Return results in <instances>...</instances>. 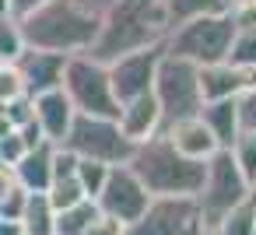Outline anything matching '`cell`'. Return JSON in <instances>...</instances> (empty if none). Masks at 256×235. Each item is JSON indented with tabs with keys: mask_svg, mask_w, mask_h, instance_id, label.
Returning a JSON list of instances; mask_svg holds the SVG:
<instances>
[{
	"mask_svg": "<svg viewBox=\"0 0 256 235\" xmlns=\"http://www.w3.org/2000/svg\"><path fill=\"white\" fill-rule=\"evenodd\" d=\"M95 204H98L102 214L116 218L120 224H130L144 214V207L151 204V193L144 190V182L134 176L130 165H112L102 193L95 196Z\"/></svg>",
	"mask_w": 256,
	"mask_h": 235,
	"instance_id": "obj_10",
	"label": "cell"
},
{
	"mask_svg": "<svg viewBox=\"0 0 256 235\" xmlns=\"http://www.w3.org/2000/svg\"><path fill=\"white\" fill-rule=\"evenodd\" d=\"M22 235H53L56 224V207L50 204L46 193H28L25 210H22Z\"/></svg>",
	"mask_w": 256,
	"mask_h": 235,
	"instance_id": "obj_19",
	"label": "cell"
},
{
	"mask_svg": "<svg viewBox=\"0 0 256 235\" xmlns=\"http://www.w3.org/2000/svg\"><path fill=\"white\" fill-rule=\"evenodd\" d=\"M25 50V36H22V25L14 14H0V60H18Z\"/></svg>",
	"mask_w": 256,
	"mask_h": 235,
	"instance_id": "obj_26",
	"label": "cell"
},
{
	"mask_svg": "<svg viewBox=\"0 0 256 235\" xmlns=\"http://www.w3.org/2000/svg\"><path fill=\"white\" fill-rule=\"evenodd\" d=\"M196 116L207 123V130L214 134L218 148L228 151V148L235 144V137H238V106H235V98H214V102H204Z\"/></svg>",
	"mask_w": 256,
	"mask_h": 235,
	"instance_id": "obj_18",
	"label": "cell"
},
{
	"mask_svg": "<svg viewBox=\"0 0 256 235\" xmlns=\"http://www.w3.org/2000/svg\"><path fill=\"white\" fill-rule=\"evenodd\" d=\"M46 196H50V204H53L56 210L74 207V204H81V200H92V196L81 190L78 176H60V179H53V182H50V190H46Z\"/></svg>",
	"mask_w": 256,
	"mask_h": 235,
	"instance_id": "obj_24",
	"label": "cell"
},
{
	"mask_svg": "<svg viewBox=\"0 0 256 235\" xmlns=\"http://www.w3.org/2000/svg\"><path fill=\"white\" fill-rule=\"evenodd\" d=\"M0 64H4V60H0Z\"/></svg>",
	"mask_w": 256,
	"mask_h": 235,
	"instance_id": "obj_41",
	"label": "cell"
},
{
	"mask_svg": "<svg viewBox=\"0 0 256 235\" xmlns=\"http://www.w3.org/2000/svg\"><path fill=\"white\" fill-rule=\"evenodd\" d=\"M25 151H28V148H25V140H22L18 130H11L8 137H0V165H11V168H14Z\"/></svg>",
	"mask_w": 256,
	"mask_h": 235,
	"instance_id": "obj_32",
	"label": "cell"
},
{
	"mask_svg": "<svg viewBox=\"0 0 256 235\" xmlns=\"http://www.w3.org/2000/svg\"><path fill=\"white\" fill-rule=\"evenodd\" d=\"M0 235H22V224H18V221H4V218H0Z\"/></svg>",
	"mask_w": 256,
	"mask_h": 235,
	"instance_id": "obj_37",
	"label": "cell"
},
{
	"mask_svg": "<svg viewBox=\"0 0 256 235\" xmlns=\"http://www.w3.org/2000/svg\"><path fill=\"white\" fill-rule=\"evenodd\" d=\"M22 95H28L25 92V78H22L18 64L4 60V64H0V106H8V102H14Z\"/></svg>",
	"mask_w": 256,
	"mask_h": 235,
	"instance_id": "obj_28",
	"label": "cell"
},
{
	"mask_svg": "<svg viewBox=\"0 0 256 235\" xmlns=\"http://www.w3.org/2000/svg\"><path fill=\"white\" fill-rule=\"evenodd\" d=\"M252 186H256V182H252Z\"/></svg>",
	"mask_w": 256,
	"mask_h": 235,
	"instance_id": "obj_43",
	"label": "cell"
},
{
	"mask_svg": "<svg viewBox=\"0 0 256 235\" xmlns=\"http://www.w3.org/2000/svg\"><path fill=\"white\" fill-rule=\"evenodd\" d=\"M235 106H238V130H256V84H249L235 98Z\"/></svg>",
	"mask_w": 256,
	"mask_h": 235,
	"instance_id": "obj_31",
	"label": "cell"
},
{
	"mask_svg": "<svg viewBox=\"0 0 256 235\" xmlns=\"http://www.w3.org/2000/svg\"><path fill=\"white\" fill-rule=\"evenodd\" d=\"M228 18H232L235 32L256 28V0H228Z\"/></svg>",
	"mask_w": 256,
	"mask_h": 235,
	"instance_id": "obj_30",
	"label": "cell"
},
{
	"mask_svg": "<svg viewBox=\"0 0 256 235\" xmlns=\"http://www.w3.org/2000/svg\"><path fill=\"white\" fill-rule=\"evenodd\" d=\"M126 165L134 168V176L144 182L151 196H196L207 176V162L179 154L162 130L140 140Z\"/></svg>",
	"mask_w": 256,
	"mask_h": 235,
	"instance_id": "obj_3",
	"label": "cell"
},
{
	"mask_svg": "<svg viewBox=\"0 0 256 235\" xmlns=\"http://www.w3.org/2000/svg\"><path fill=\"white\" fill-rule=\"evenodd\" d=\"M112 0H46L18 18L25 46L56 53H88Z\"/></svg>",
	"mask_w": 256,
	"mask_h": 235,
	"instance_id": "obj_1",
	"label": "cell"
},
{
	"mask_svg": "<svg viewBox=\"0 0 256 235\" xmlns=\"http://www.w3.org/2000/svg\"><path fill=\"white\" fill-rule=\"evenodd\" d=\"M165 11H168V28H176V25L190 22V18L228 11V0H165Z\"/></svg>",
	"mask_w": 256,
	"mask_h": 235,
	"instance_id": "obj_22",
	"label": "cell"
},
{
	"mask_svg": "<svg viewBox=\"0 0 256 235\" xmlns=\"http://www.w3.org/2000/svg\"><path fill=\"white\" fill-rule=\"evenodd\" d=\"M249 84H256V70H242L232 60H218V64L200 67V95H204V102L238 98Z\"/></svg>",
	"mask_w": 256,
	"mask_h": 235,
	"instance_id": "obj_13",
	"label": "cell"
},
{
	"mask_svg": "<svg viewBox=\"0 0 256 235\" xmlns=\"http://www.w3.org/2000/svg\"><path fill=\"white\" fill-rule=\"evenodd\" d=\"M252 190V182L242 176L238 162L232 158V151H214L207 158V176H204V186L196 193V207H200V224L204 228H214L246 193Z\"/></svg>",
	"mask_w": 256,
	"mask_h": 235,
	"instance_id": "obj_7",
	"label": "cell"
},
{
	"mask_svg": "<svg viewBox=\"0 0 256 235\" xmlns=\"http://www.w3.org/2000/svg\"><path fill=\"white\" fill-rule=\"evenodd\" d=\"M98 218V204L95 200H81L74 207H64L56 210V224H53V235H84V228Z\"/></svg>",
	"mask_w": 256,
	"mask_h": 235,
	"instance_id": "obj_21",
	"label": "cell"
},
{
	"mask_svg": "<svg viewBox=\"0 0 256 235\" xmlns=\"http://www.w3.org/2000/svg\"><path fill=\"white\" fill-rule=\"evenodd\" d=\"M232 39H235V25H232L228 11H221V14H204V18H190V22L168 28V36H165V53L182 56V60L204 67V64L228 60Z\"/></svg>",
	"mask_w": 256,
	"mask_h": 235,
	"instance_id": "obj_4",
	"label": "cell"
},
{
	"mask_svg": "<svg viewBox=\"0 0 256 235\" xmlns=\"http://www.w3.org/2000/svg\"><path fill=\"white\" fill-rule=\"evenodd\" d=\"M196 196H151L144 214L123 224V235H200Z\"/></svg>",
	"mask_w": 256,
	"mask_h": 235,
	"instance_id": "obj_9",
	"label": "cell"
},
{
	"mask_svg": "<svg viewBox=\"0 0 256 235\" xmlns=\"http://www.w3.org/2000/svg\"><path fill=\"white\" fill-rule=\"evenodd\" d=\"M218 235H252L256 232V186L214 224Z\"/></svg>",
	"mask_w": 256,
	"mask_h": 235,
	"instance_id": "obj_20",
	"label": "cell"
},
{
	"mask_svg": "<svg viewBox=\"0 0 256 235\" xmlns=\"http://www.w3.org/2000/svg\"><path fill=\"white\" fill-rule=\"evenodd\" d=\"M162 134L168 137V144H172L179 154L196 158V162H207L214 151H221V148H218V140H214V134L207 130V123H204L200 116H186V120L165 123V126H162Z\"/></svg>",
	"mask_w": 256,
	"mask_h": 235,
	"instance_id": "obj_14",
	"label": "cell"
},
{
	"mask_svg": "<svg viewBox=\"0 0 256 235\" xmlns=\"http://www.w3.org/2000/svg\"><path fill=\"white\" fill-rule=\"evenodd\" d=\"M11 186H18V176H14V168H11V165H0V196H4Z\"/></svg>",
	"mask_w": 256,
	"mask_h": 235,
	"instance_id": "obj_36",
	"label": "cell"
},
{
	"mask_svg": "<svg viewBox=\"0 0 256 235\" xmlns=\"http://www.w3.org/2000/svg\"><path fill=\"white\" fill-rule=\"evenodd\" d=\"M120 130L134 140V144H140V140H148V137H154L158 130H162V109H158V98H154V92H148V95H137V98H130V102H123L120 106Z\"/></svg>",
	"mask_w": 256,
	"mask_h": 235,
	"instance_id": "obj_16",
	"label": "cell"
},
{
	"mask_svg": "<svg viewBox=\"0 0 256 235\" xmlns=\"http://www.w3.org/2000/svg\"><path fill=\"white\" fill-rule=\"evenodd\" d=\"M165 53V42L162 46H148V50H137V53H126L109 67V84H112V95L116 102H130L137 95H148L151 84H154V70H158V60Z\"/></svg>",
	"mask_w": 256,
	"mask_h": 235,
	"instance_id": "obj_11",
	"label": "cell"
},
{
	"mask_svg": "<svg viewBox=\"0 0 256 235\" xmlns=\"http://www.w3.org/2000/svg\"><path fill=\"white\" fill-rule=\"evenodd\" d=\"M4 116L11 120V126H25L28 120H36V106H32V95H22L14 102L4 106Z\"/></svg>",
	"mask_w": 256,
	"mask_h": 235,
	"instance_id": "obj_33",
	"label": "cell"
},
{
	"mask_svg": "<svg viewBox=\"0 0 256 235\" xmlns=\"http://www.w3.org/2000/svg\"><path fill=\"white\" fill-rule=\"evenodd\" d=\"M53 148L56 144H39V148H28L22 158H18V165H14V176H18V182L28 190V193H46L50 190V182H53Z\"/></svg>",
	"mask_w": 256,
	"mask_h": 235,
	"instance_id": "obj_17",
	"label": "cell"
},
{
	"mask_svg": "<svg viewBox=\"0 0 256 235\" xmlns=\"http://www.w3.org/2000/svg\"><path fill=\"white\" fill-rule=\"evenodd\" d=\"M11 130H14V126H11V120H8V116H4V112H0V137H8V134H11Z\"/></svg>",
	"mask_w": 256,
	"mask_h": 235,
	"instance_id": "obj_38",
	"label": "cell"
},
{
	"mask_svg": "<svg viewBox=\"0 0 256 235\" xmlns=\"http://www.w3.org/2000/svg\"><path fill=\"white\" fill-rule=\"evenodd\" d=\"M84 235H123V224H120L116 218H109V214L98 210V218L84 228Z\"/></svg>",
	"mask_w": 256,
	"mask_h": 235,
	"instance_id": "obj_34",
	"label": "cell"
},
{
	"mask_svg": "<svg viewBox=\"0 0 256 235\" xmlns=\"http://www.w3.org/2000/svg\"><path fill=\"white\" fill-rule=\"evenodd\" d=\"M39 4H46V0H11V14H14V18H25V14L36 11Z\"/></svg>",
	"mask_w": 256,
	"mask_h": 235,
	"instance_id": "obj_35",
	"label": "cell"
},
{
	"mask_svg": "<svg viewBox=\"0 0 256 235\" xmlns=\"http://www.w3.org/2000/svg\"><path fill=\"white\" fill-rule=\"evenodd\" d=\"M74 106V112L84 116H102V120H120V102L109 84V67L92 60L88 53H70L64 67V84H60Z\"/></svg>",
	"mask_w": 256,
	"mask_h": 235,
	"instance_id": "obj_5",
	"label": "cell"
},
{
	"mask_svg": "<svg viewBox=\"0 0 256 235\" xmlns=\"http://www.w3.org/2000/svg\"><path fill=\"white\" fill-rule=\"evenodd\" d=\"M64 148H70L78 158H95V162H106V165H126L137 144L120 130L116 120L74 112V123L64 137Z\"/></svg>",
	"mask_w": 256,
	"mask_h": 235,
	"instance_id": "obj_8",
	"label": "cell"
},
{
	"mask_svg": "<svg viewBox=\"0 0 256 235\" xmlns=\"http://www.w3.org/2000/svg\"><path fill=\"white\" fill-rule=\"evenodd\" d=\"M0 14H11V0H0Z\"/></svg>",
	"mask_w": 256,
	"mask_h": 235,
	"instance_id": "obj_39",
	"label": "cell"
},
{
	"mask_svg": "<svg viewBox=\"0 0 256 235\" xmlns=\"http://www.w3.org/2000/svg\"><path fill=\"white\" fill-rule=\"evenodd\" d=\"M252 235H256V232H252Z\"/></svg>",
	"mask_w": 256,
	"mask_h": 235,
	"instance_id": "obj_42",
	"label": "cell"
},
{
	"mask_svg": "<svg viewBox=\"0 0 256 235\" xmlns=\"http://www.w3.org/2000/svg\"><path fill=\"white\" fill-rule=\"evenodd\" d=\"M151 92H154L158 109H162V126L165 123H176V120H186V116H196L200 106H204V95H200V67L190 64V60H182V56L162 53Z\"/></svg>",
	"mask_w": 256,
	"mask_h": 235,
	"instance_id": "obj_6",
	"label": "cell"
},
{
	"mask_svg": "<svg viewBox=\"0 0 256 235\" xmlns=\"http://www.w3.org/2000/svg\"><path fill=\"white\" fill-rule=\"evenodd\" d=\"M109 168H112V165H106V162H95V158H78L74 176H78L81 190H84L92 200L102 193V186H106V179H109Z\"/></svg>",
	"mask_w": 256,
	"mask_h": 235,
	"instance_id": "obj_23",
	"label": "cell"
},
{
	"mask_svg": "<svg viewBox=\"0 0 256 235\" xmlns=\"http://www.w3.org/2000/svg\"><path fill=\"white\" fill-rule=\"evenodd\" d=\"M32 106H36V120L46 134L50 144H64L70 123H74V106L67 98L64 88H53V92H42V95H32Z\"/></svg>",
	"mask_w": 256,
	"mask_h": 235,
	"instance_id": "obj_15",
	"label": "cell"
},
{
	"mask_svg": "<svg viewBox=\"0 0 256 235\" xmlns=\"http://www.w3.org/2000/svg\"><path fill=\"white\" fill-rule=\"evenodd\" d=\"M67 56H70V53L25 46V50H22V56L14 60V64H18V70H22V78H25V92H28V95H42V92L60 88V84H64Z\"/></svg>",
	"mask_w": 256,
	"mask_h": 235,
	"instance_id": "obj_12",
	"label": "cell"
},
{
	"mask_svg": "<svg viewBox=\"0 0 256 235\" xmlns=\"http://www.w3.org/2000/svg\"><path fill=\"white\" fill-rule=\"evenodd\" d=\"M168 36V11L165 0H112L88 56L98 64H112L126 53L162 46Z\"/></svg>",
	"mask_w": 256,
	"mask_h": 235,
	"instance_id": "obj_2",
	"label": "cell"
},
{
	"mask_svg": "<svg viewBox=\"0 0 256 235\" xmlns=\"http://www.w3.org/2000/svg\"><path fill=\"white\" fill-rule=\"evenodd\" d=\"M228 60L242 70H256V28H242L235 32L232 39V50H228Z\"/></svg>",
	"mask_w": 256,
	"mask_h": 235,
	"instance_id": "obj_27",
	"label": "cell"
},
{
	"mask_svg": "<svg viewBox=\"0 0 256 235\" xmlns=\"http://www.w3.org/2000/svg\"><path fill=\"white\" fill-rule=\"evenodd\" d=\"M228 151H232V158L238 162L242 176H246L249 182H256V130H238V137H235V144H232Z\"/></svg>",
	"mask_w": 256,
	"mask_h": 235,
	"instance_id": "obj_25",
	"label": "cell"
},
{
	"mask_svg": "<svg viewBox=\"0 0 256 235\" xmlns=\"http://www.w3.org/2000/svg\"><path fill=\"white\" fill-rule=\"evenodd\" d=\"M25 200H28V190H25L22 182H18V186H11L4 196H0V218H4V221H22Z\"/></svg>",
	"mask_w": 256,
	"mask_h": 235,
	"instance_id": "obj_29",
	"label": "cell"
},
{
	"mask_svg": "<svg viewBox=\"0 0 256 235\" xmlns=\"http://www.w3.org/2000/svg\"><path fill=\"white\" fill-rule=\"evenodd\" d=\"M200 235H218V232L214 228H200Z\"/></svg>",
	"mask_w": 256,
	"mask_h": 235,
	"instance_id": "obj_40",
	"label": "cell"
}]
</instances>
